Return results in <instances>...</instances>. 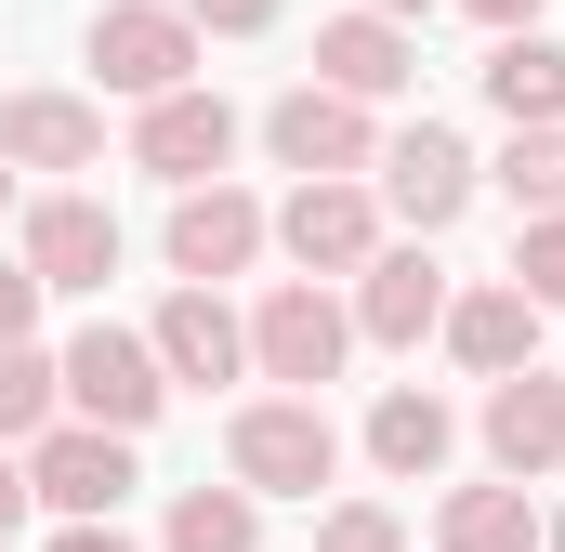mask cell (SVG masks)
I'll return each instance as SVG.
<instances>
[{"label": "cell", "mask_w": 565, "mask_h": 552, "mask_svg": "<svg viewBox=\"0 0 565 552\" xmlns=\"http://www.w3.org/2000/svg\"><path fill=\"white\" fill-rule=\"evenodd\" d=\"M342 474V421L316 408V395H250V408L224 421V487H250V500H316Z\"/></svg>", "instance_id": "cell-1"}, {"label": "cell", "mask_w": 565, "mask_h": 552, "mask_svg": "<svg viewBox=\"0 0 565 552\" xmlns=\"http://www.w3.org/2000/svg\"><path fill=\"white\" fill-rule=\"evenodd\" d=\"M264 158H277L289 184H369L382 171V119L342 106V93H316V79H289L277 106H264Z\"/></svg>", "instance_id": "cell-2"}, {"label": "cell", "mask_w": 565, "mask_h": 552, "mask_svg": "<svg viewBox=\"0 0 565 552\" xmlns=\"http://www.w3.org/2000/svg\"><path fill=\"white\" fill-rule=\"evenodd\" d=\"M53 382H66V421H93V434H145L171 408V369L145 355V329H106V316L53 355Z\"/></svg>", "instance_id": "cell-3"}, {"label": "cell", "mask_w": 565, "mask_h": 552, "mask_svg": "<svg viewBox=\"0 0 565 552\" xmlns=\"http://www.w3.org/2000/svg\"><path fill=\"white\" fill-rule=\"evenodd\" d=\"M473 184H487L473 145L447 132V119H408V132H382V184H369V198H382V224H408V237L434 251V237L473 211Z\"/></svg>", "instance_id": "cell-4"}, {"label": "cell", "mask_w": 565, "mask_h": 552, "mask_svg": "<svg viewBox=\"0 0 565 552\" xmlns=\"http://www.w3.org/2000/svg\"><path fill=\"white\" fill-rule=\"evenodd\" d=\"M158 251H171V289H224V276H250L277 251V211L250 184H184L171 224H158Z\"/></svg>", "instance_id": "cell-5"}, {"label": "cell", "mask_w": 565, "mask_h": 552, "mask_svg": "<svg viewBox=\"0 0 565 552\" xmlns=\"http://www.w3.org/2000/svg\"><path fill=\"white\" fill-rule=\"evenodd\" d=\"M342 355H355V316H342L316 276H277V289L250 302V369H264L277 395H316V382H342Z\"/></svg>", "instance_id": "cell-6"}, {"label": "cell", "mask_w": 565, "mask_h": 552, "mask_svg": "<svg viewBox=\"0 0 565 552\" xmlns=\"http://www.w3.org/2000/svg\"><path fill=\"white\" fill-rule=\"evenodd\" d=\"M132 434H93V421H53L40 447H26V500L40 513H66V527H119V500H132Z\"/></svg>", "instance_id": "cell-7"}, {"label": "cell", "mask_w": 565, "mask_h": 552, "mask_svg": "<svg viewBox=\"0 0 565 552\" xmlns=\"http://www.w3.org/2000/svg\"><path fill=\"white\" fill-rule=\"evenodd\" d=\"M93 79L132 93V106L184 93V79H198V26H184L171 0H106V13H93Z\"/></svg>", "instance_id": "cell-8"}, {"label": "cell", "mask_w": 565, "mask_h": 552, "mask_svg": "<svg viewBox=\"0 0 565 552\" xmlns=\"http://www.w3.org/2000/svg\"><path fill=\"white\" fill-rule=\"evenodd\" d=\"M277 251L329 289V276H369L395 237H382V198H369V184H289L277 198Z\"/></svg>", "instance_id": "cell-9"}, {"label": "cell", "mask_w": 565, "mask_h": 552, "mask_svg": "<svg viewBox=\"0 0 565 552\" xmlns=\"http://www.w3.org/2000/svg\"><path fill=\"white\" fill-rule=\"evenodd\" d=\"M224 158H237V106H224L211 79H184V93L132 106V171H158L171 198H184V184H224Z\"/></svg>", "instance_id": "cell-10"}, {"label": "cell", "mask_w": 565, "mask_h": 552, "mask_svg": "<svg viewBox=\"0 0 565 552\" xmlns=\"http://www.w3.org/2000/svg\"><path fill=\"white\" fill-rule=\"evenodd\" d=\"M13 264L40 276V289H106V276H119V211L79 198V184H53V198H26V224H13Z\"/></svg>", "instance_id": "cell-11"}, {"label": "cell", "mask_w": 565, "mask_h": 552, "mask_svg": "<svg viewBox=\"0 0 565 552\" xmlns=\"http://www.w3.org/2000/svg\"><path fill=\"white\" fill-rule=\"evenodd\" d=\"M447 302H460V289H447V264H434V251H382V264L355 276V302H342V316H355V342L422 355L434 329H447Z\"/></svg>", "instance_id": "cell-12"}, {"label": "cell", "mask_w": 565, "mask_h": 552, "mask_svg": "<svg viewBox=\"0 0 565 552\" xmlns=\"http://www.w3.org/2000/svg\"><path fill=\"white\" fill-rule=\"evenodd\" d=\"M0 171H106L93 93H0Z\"/></svg>", "instance_id": "cell-13"}, {"label": "cell", "mask_w": 565, "mask_h": 552, "mask_svg": "<svg viewBox=\"0 0 565 552\" xmlns=\"http://www.w3.org/2000/svg\"><path fill=\"white\" fill-rule=\"evenodd\" d=\"M408 79H422V40H408V26H382V13H329V26H316V93L395 106Z\"/></svg>", "instance_id": "cell-14"}, {"label": "cell", "mask_w": 565, "mask_h": 552, "mask_svg": "<svg viewBox=\"0 0 565 552\" xmlns=\"http://www.w3.org/2000/svg\"><path fill=\"white\" fill-rule=\"evenodd\" d=\"M487 460H500V487H540V474H565V382H553V369L487 382Z\"/></svg>", "instance_id": "cell-15"}, {"label": "cell", "mask_w": 565, "mask_h": 552, "mask_svg": "<svg viewBox=\"0 0 565 552\" xmlns=\"http://www.w3.org/2000/svg\"><path fill=\"white\" fill-rule=\"evenodd\" d=\"M473 382H513V369H540V302L513 289V276H487V289H460L447 302V329H434Z\"/></svg>", "instance_id": "cell-16"}, {"label": "cell", "mask_w": 565, "mask_h": 552, "mask_svg": "<svg viewBox=\"0 0 565 552\" xmlns=\"http://www.w3.org/2000/svg\"><path fill=\"white\" fill-rule=\"evenodd\" d=\"M145 355H158L171 382H237V369H250V316H237L224 289H171L158 329H145Z\"/></svg>", "instance_id": "cell-17"}, {"label": "cell", "mask_w": 565, "mask_h": 552, "mask_svg": "<svg viewBox=\"0 0 565 552\" xmlns=\"http://www.w3.org/2000/svg\"><path fill=\"white\" fill-rule=\"evenodd\" d=\"M369 460H382L395 487H434V474L460 460V408H447L434 382H395V395L369 408Z\"/></svg>", "instance_id": "cell-18"}, {"label": "cell", "mask_w": 565, "mask_h": 552, "mask_svg": "<svg viewBox=\"0 0 565 552\" xmlns=\"http://www.w3.org/2000/svg\"><path fill=\"white\" fill-rule=\"evenodd\" d=\"M473 79H487V106H500L513 132H565V40H553V26L500 40V53H487Z\"/></svg>", "instance_id": "cell-19"}, {"label": "cell", "mask_w": 565, "mask_h": 552, "mask_svg": "<svg viewBox=\"0 0 565 552\" xmlns=\"http://www.w3.org/2000/svg\"><path fill=\"white\" fill-rule=\"evenodd\" d=\"M434 552H540V500L526 487H447V513H434Z\"/></svg>", "instance_id": "cell-20"}, {"label": "cell", "mask_w": 565, "mask_h": 552, "mask_svg": "<svg viewBox=\"0 0 565 552\" xmlns=\"http://www.w3.org/2000/svg\"><path fill=\"white\" fill-rule=\"evenodd\" d=\"M158 552H264V500L250 487H171Z\"/></svg>", "instance_id": "cell-21"}, {"label": "cell", "mask_w": 565, "mask_h": 552, "mask_svg": "<svg viewBox=\"0 0 565 552\" xmlns=\"http://www.w3.org/2000/svg\"><path fill=\"white\" fill-rule=\"evenodd\" d=\"M66 421V382H53V355L40 342H0V447H40Z\"/></svg>", "instance_id": "cell-22"}, {"label": "cell", "mask_w": 565, "mask_h": 552, "mask_svg": "<svg viewBox=\"0 0 565 552\" xmlns=\"http://www.w3.org/2000/svg\"><path fill=\"white\" fill-rule=\"evenodd\" d=\"M487 184L513 198V224H540V211H565V132H513Z\"/></svg>", "instance_id": "cell-23"}, {"label": "cell", "mask_w": 565, "mask_h": 552, "mask_svg": "<svg viewBox=\"0 0 565 552\" xmlns=\"http://www.w3.org/2000/svg\"><path fill=\"white\" fill-rule=\"evenodd\" d=\"M513 289H526V302H565V211L513 224Z\"/></svg>", "instance_id": "cell-24"}, {"label": "cell", "mask_w": 565, "mask_h": 552, "mask_svg": "<svg viewBox=\"0 0 565 552\" xmlns=\"http://www.w3.org/2000/svg\"><path fill=\"white\" fill-rule=\"evenodd\" d=\"M316 552H408V527H395L382 500H329V513H316Z\"/></svg>", "instance_id": "cell-25"}, {"label": "cell", "mask_w": 565, "mask_h": 552, "mask_svg": "<svg viewBox=\"0 0 565 552\" xmlns=\"http://www.w3.org/2000/svg\"><path fill=\"white\" fill-rule=\"evenodd\" d=\"M171 13H184V26H211V40H264L289 0H171Z\"/></svg>", "instance_id": "cell-26"}, {"label": "cell", "mask_w": 565, "mask_h": 552, "mask_svg": "<svg viewBox=\"0 0 565 552\" xmlns=\"http://www.w3.org/2000/svg\"><path fill=\"white\" fill-rule=\"evenodd\" d=\"M40 302H53L40 276H26V264H0V342H40Z\"/></svg>", "instance_id": "cell-27"}, {"label": "cell", "mask_w": 565, "mask_h": 552, "mask_svg": "<svg viewBox=\"0 0 565 552\" xmlns=\"http://www.w3.org/2000/svg\"><path fill=\"white\" fill-rule=\"evenodd\" d=\"M460 13H473V26H500V40H526V26H540V0H460Z\"/></svg>", "instance_id": "cell-28"}, {"label": "cell", "mask_w": 565, "mask_h": 552, "mask_svg": "<svg viewBox=\"0 0 565 552\" xmlns=\"http://www.w3.org/2000/svg\"><path fill=\"white\" fill-rule=\"evenodd\" d=\"M26 527V447H0V540Z\"/></svg>", "instance_id": "cell-29"}, {"label": "cell", "mask_w": 565, "mask_h": 552, "mask_svg": "<svg viewBox=\"0 0 565 552\" xmlns=\"http://www.w3.org/2000/svg\"><path fill=\"white\" fill-rule=\"evenodd\" d=\"M40 552H132V540H119V527H53Z\"/></svg>", "instance_id": "cell-30"}, {"label": "cell", "mask_w": 565, "mask_h": 552, "mask_svg": "<svg viewBox=\"0 0 565 552\" xmlns=\"http://www.w3.org/2000/svg\"><path fill=\"white\" fill-rule=\"evenodd\" d=\"M355 13H382V26H408V13H434V0H355Z\"/></svg>", "instance_id": "cell-31"}, {"label": "cell", "mask_w": 565, "mask_h": 552, "mask_svg": "<svg viewBox=\"0 0 565 552\" xmlns=\"http://www.w3.org/2000/svg\"><path fill=\"white\" fill-rule=\"evenodd\" d=\"M540 552H565V513H540Z\"/></svg>", "instance_id": "cell-32"}, {"label": "cell", "mask_w": 565, "mask_h": 552, "mask_svg": "<svg viewBox=\"0 0 565 552\" xmlns=\"http://www.w3.org/2000/svg\"><path fill=\"white\" fill-rule=\"evenodd\" d=\"M0 211H13V171H0Z\"/></svg>", "instance_id": "cell-33"}, {"label": "cell", "mask_w": 565, "mask_h": 552, "mask_svg": "<svg viewBox=\"0 0 565 552\" xmlns=\"http://www.w3.org/2000/svg\"><path fill=\"white\" fill-rule=\"evenodd\" d=\"M0 552H13V540H0Z\"/></svg>", "instance_id": "cell-34"}]
</instances>
